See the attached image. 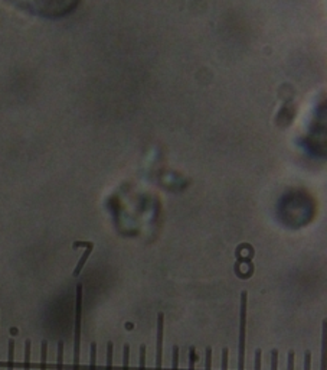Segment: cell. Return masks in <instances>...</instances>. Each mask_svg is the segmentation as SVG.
I'll use <instances>...</instances> for the list:
<instances>
[{"label":"cell","instance_id":"6da1fadb","mask_svg":"<svg viewBox=\"0 0 327 370\" xmlns=\"http://www.w3.org/2000/svg\"><path fill=\"white\" fill-rule=\"evenodd\" d=\"M13 8L47 19H61L78 8L81 0H5Z\"/></svg>","mask_w":327,"mask_h":370},{"label":"cell","instance_id":"7a4b0ae2","mask_svg":"<svg viewBox=\"0 0 327 370\" xmlns=\"http://www.w3.org/2000/svg\"><path fill=\"white\" fill-rule=\"evenodd\" d=\"M247 305L248 292H241L239 304V344H238V370H245V340H247Z\"/></svg>","mask_w":327,"mask_h":370},{"label":"cell","instance_id":"3957f363","mask_svg":"<svg viewBox=\"0 0 327 370\" xmlns=\"http://www.w3.org/2000/svg\"><path fill=\"white\" fill-rule=\"evenodd\" d=\"M81 317H82V284H78L77 285V305H75V334H74V364H72V370H79Z\"/></svg>","mask_w":327,"mask_h":370},{"label":"cell","instance_id":"277c9868","mask_svg":"<svg viewBox=\"0 0 327 370\" xmlns=\"http://www.w3.org/2000/svg\"><path fill=\"white\" fill-rule=\"evenodd\" d=\"M163 333H164V314H157V344H156V370H162L163 362Z\"/></svg>","mask_w":327,"mask_h":370},{"label":"cell","instance_id":"5b68a950","mask_svg":"<svg viewBox=\"0 0 327 370\" xmlns=\"http://www.w3.org/2000/svg\"><path fill=\"white\" fill-rule=\"evenodd\" d=\"M78 246H85L86 249H85V252H84V255H82V258L78 260V265L75 266V269H74V272H72V276L74 278H77V276L81 274V270H82V268H84V265H85V262L86 259L90 258V255H91V252H93V249H94V243H82V242H77V243H74V247H78Z\"/></svg>","mask_w":327,"mask_h":370},{"label":"cell","instance_id":"8992f818","mask_svg":"<svg viewBox=\"0 0 327 370\" xmlns=\"http://www.w3.org/2000/svg\"><path fill=\"white\" fill-rule=\"evenodd\" d=\"M327 325L326 320L323 321V343H321V370H326L327 364Z\"/></svg>","mask_w":327,"mask_h":370},{"label":"cell","instance_id":"52a82bcc","mask_svg":"<svg viewBox=\"0 0 327 370\" xmlns=\"http://www.w3.org/2000/svg\"><path fill=\"white\" fill-rule=\"evenodd\" d=\"M9 355H8V370H13L15 367V340H9Z\"/></svg>","mask_w":327,"mask_h":370},{"label":"cell","instance_id":"ba28073f","mask_svg":"<svg viewBox=\"0 0 327 370\" xmlns=\"http://www.w3.org/2000/svg\"><path fill=\"white\" fill-rule=\"evenodd\" d=\"M90 370H97V343L93 341L90 346Z\"/></svg>","mask_w":327,"mask_h":370},{"label":"cell","instance_id":"9c48e42d","mask_svg":"<svg viewBox=\"0 0 327 370\" xmlns=\"http://www.w3.org/2000/svg\"><path fill=\"white\" fill-rule=\"evenodd\" d=\"M31 340L28 339L25 341V367L24 370H31Z\"/></svg>","mask_w":327,"mask_h":370},{"label":"cell","instance_id":"30bf717a","mask_svg":"<svg viewBox=\"0 0 327 370\" xmlns=\"http://www.w3.org/2000/svg\"><path fill=\"white\" fill-rule=\"evenodd\" d=\"M47 357H48V341L43 340L40 346V370H47Z\"/></svg>","mask_w":327,"mask_h":370},{"label":"cell","instance_id":"8fae6325","mask_svg":"<svg viewBox=\"0 0 327 370\" xmlns=\"http://www.w3.org/2000/svg\"><path fill=\"white\" fill-rule=\"evenodd\" d=\"M56 370H63V341H58V356H56Z\"/></svg>","mask_w":327,"mask_h":370},{"label":"cell","instance_id":"7c38bea8","mask_svg":"<svg viewBox=\"0 0 327 370\" xmlns=\"http://www.w3.org/2000/svg\"><path fill=\"white\" fill-rule=\"evenodd\" d=\"M128 364H130V346L124 344L123 347V370H128Z\"/></svg>","mask_w":327,"mask_h":370},{"label":"cell","instance_id":"4fadbf2b","mask_svg":"<svg viewBox=\"0 0 327 370\" xmlns=\"http://www.w3.org/2000/svg\"><path fill=\"white\" fill-rule=\"evenodd\" d=\"M113 350H114V344L113 341L107 343V370H113Z\"/></svg>","mask_w":327,"mask_h":370},{"label":"cell","instance_id":"5bb4252c","mask_svg":"<svg viewBox=\"0 0 327 370\" xmlns=\"http://www.w3.org/2000/svg\"><path fill=\"white\" fill-rule=\"evenodd\" d=\"M173 360H171V370H179V346H173Z\"/></svg>","mask_w":327,"mask_h":370},{"label":"cell","instance_id":"9a60e30c","mask_svg":"<svg viewBox=\"0 0 327 370\" xmlns=\"http://www.w3.org/2000/svg\"><path fill=\"white\" fill-rule=\"evenodd\" d=\"M212 367V347H206L205 352V370H210Z\"/></svg>","mask_w":327,"mask_h":370},{"label":"cell","instance_id":"2e32d148","mask_svg":"<svg viewBox=\"0 0 327 370\" xmlns=\"http://www.w3.org/2000/svg\"><path fill=\"white\" fill-rule=\"evenodd\" d=\"M271 370H278V350H271Z\"/></svg>","mask_w":327,"mask_h":370},{"label":"cell","instance_id":"e0dca14e","mask_svg":"<svg viewBox=\"0 0 327 370\" xmlns=\"http://www.w3.org/2000/svg\"><path fill=\"white\" fill-rule=\"evenodd\" d=\"M195 362L196 350L195 347H190V350H189V370H195Z\"/></svg>","mask_w":327,"mask_h":370},{"label":"cell","instance_id":"ac0fdd59","mask_svg":"<svg viewBox=\"0 0 327 370\" xmlns=\"http://www.w3.org/2000/svg\"><path fill=\"white\" fill-rule=\"evenodd\" d=\"M304 370H312V352L307 350L304 353Z\"/></svg>","mask_w":327,"mask_h":370},{"label":"cell","instance_id":"d6986e66","mask_svg":"<svg viewBox=\"0 0 327 370\" xmlns=\"http://www.w3.org/2000/svg\"><path fill=\"white\" fill-rule=\"evenodd\" d=\"M140 370H146V346H140Z\"/></svg>","mask_w":327,"mask_h":370},{"label":"cell","instance_id":"ffe728a7","mask_svg":"<svg viewBox=\"0 0 327 370\" xmlns=\"http://www.w3.org/2000/svg\"><path fill=\"white\" fill-rule=\"evenodd\" d=\"M261 359H263V352L257 348L255 350V370H261Z\"/></svg>","mask_w":327,"mask_h":370},{"label":"cell","instance_id":"44dd1931","mask_svg":"<svg viewBox=\"0 0 327 370\" xmlns=\"http://www.w3.org/2000/svg\"><path fill=\"white\" fill-rule=\"evenodd\" d=\"M287 370H294V352H293V350H290V352H288Z\"/></svg>","mask_w":327,"mask_h":370},{"label":"cell","instance_id":"7402d4cb","mask_svg":"<svg viewBox=\"0 0 327 370\" xmlns=\"http://www.w3.org/2000/svg\"><path fill=\"white\" fill-rule=\"evenodd\" d=\"M222 370H228V348L222 350Z\"/></svg>","mask_w":327,"mask_h":370}]
</instances>
